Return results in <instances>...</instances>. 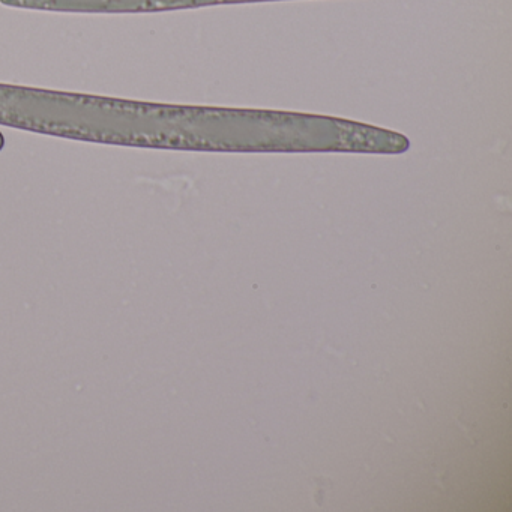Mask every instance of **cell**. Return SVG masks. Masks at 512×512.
Segmentation results:
<instances>
[{
    "label": "cell",
    "mask_w": 512,
    "mask_h": 512,
    "mask_svg": "<svg viewBox=\"0 0 512 512\" xmlns=\"http://www.w3.org/2000/svg\"><path fill=\"white\" fill-rule=\"evenodd\" d=\"M0 125L130 148H196L209 139L196 109L13 85H0Z\"/></svg>",
    "instance_id": "1"
}]
</instances>
